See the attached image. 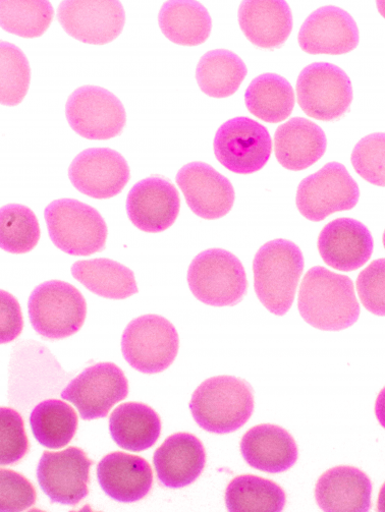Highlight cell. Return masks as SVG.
I'll return each instance as SVG.
<instances>
[{
  "instance_id": "1",
  "label": "cell",
  "mask_w": 385,
  "mask_h": 512,
  "mask_svg": "<svg viewBox=\"0 0 385 512\" xmlns=\"http://www.w3.org/2000/svg\"><path fill=\"white\" fill-rule=\"evenodd\" d=\"M298 308L302 318L322 331H341L360 316L354 283L322 266L311 268L301 282Z\"/></svg>"
},
{
  "instance_id": "2",
  "label": "cell",
  "mask_w": 385,
  "mask_h": 512,
  "mask_svg": "<svg viewBox=\"0 0 385 512\" xmlns=\"http://www.w3.org/2000/svg\"><path fill=\"white\" fill-rule=\"evenodd\" d=\"M304 267L303 253L291 241L273 240L259 249L253 262L254 288L271 314L284 316L290 311Z\"/></svg>"
},
{
  "instance_id": "3",
  "label": "cell",
  "mask_w": 385,
  "mask_h": 512,
  "mask_svg": "<svg viewBox=\"0 0 385 512\" xmlns=\"http://www.w3.org/2000/svg\"><path fill=\"white\" fill-rule=\"evenodd\" d=\"M190 410L203 430L214 434L233 433L242 428L253 414V389L237 377H212L195 390Z\"/></svg>"
},
{
  "instance_id": "4",
  "label": "cell",
  "mask_w": 385,
  "mask_h": 512,
  "mask_svg": "<svg viewBox=\"0 0 385 512\" xmlns=\"http://www.w3.org/2000/svg\"><path fill=\"white\" fill-rule=\"evenodd\" d=\"M48 234L61 251L72 256H90L103 251L107 225L92 206L75 199L51 202L44 211Z\"/></svg>"
},
{
  "instance_id": "5",
  "label": "cell",
  "mask_w": 385,
  "mask_h": 512,
  "mask_svg": "<svg viewBox=\"0 0 385 512\" xmlns=\"http://www.w3.org/2000/svg\"><path fill=\"white\" fill-rule=\"evenodd\" d=\"M188 284L195 298L212 307H233L248 290L242 262L224 249H209L194 258L188 270Z\"/></svg>"
},
{
  "instance_id": "6",
  "label": "cell",
  "mask_w": 385,
  "mask_h": 512,
  "mask_svg": "<svg viewBox=\"0 0 385 512\" xmlns=\"http://www.w3.org/2000/svg\"><path fill=\"white\" fill-rule=\"evenodd\" d=\"M28 308L34 330L52 340L68 338L77 333L87 315L83 295L72 284L62 280L40 284L32 292Z\"/></svg>"
},
{
  "instance_id": "7",
  "label": "cell",
  "mask_w": 385,
  "mask_h": 512,
  "mask_svg": "<svg viewBox=\"0 0 385 512\" xmlns=\"http://www.w3.org/2000/svg\"><path fill=\"white\" fill-rule=\"evenodd\" d=\"M180 338L176 327L159 315H144L129 323L122 337L125 360L144 374L167 370L176 360Z\"/></svg>"
},
{
  "instance_id": "8",
  "label": "cell",
  "mask_w": 385,
  "mask_h": 512,
  "mask_svg": "<svg viewBox=\"0 0 385 512\" xmlns=\"http://www.w3.org/2000/svg\"><path fill=\"white\" fill-rule=\"evenodd\" d=\"M297 97L308 117L333 122L342 118L350 108L353 87L341 68L328 63H315L300 73Z\"/></svg>"
},
{
  "instance_id": "9",
  "label": "cell",
  "mask_w": 385,
  "mask_h": 512,
  "mask_svg": "<svg viewBox=\"0 0 385 512\" xmlns=\"http://www.w3.org/2000/svg\"><path fill=\"white\" fill-rule=\"evenodd\" d=\"M359 198V187L345 165L329 162L301 182L296 203L306 219L319 222L336 212L352 210Z\"/></svg>"
},
{
  "instance_id": "10",
  "label": "cell",
  "mask_w": 385,
  "mask_h": 512,
  "mask_svg": "<svg viewBox=\"0 0 385 512\" xmlns=\"http://www.w3.org/2000/svg\"><path fill=\"white\" fill-rule=\"evenodd\" d=\"M66 117L71 128L88 140L113 139L121 135L127 123L121 100L96 86H83L70 96Z\"/></svg>"
},
{
  "instance_id": "11",
  "label": "cell",
  "mask_w": 385,
  "mask_h": 512,
  "mask_svg": "<svg viewBox=\"0 0 385 512\" xmlns=\"http://www.w3.org/2000/svg\"><path fill=\"white\" fill-rule=\"evenodd\" d=\"M213 149L217 160L232 173L251 175L259 172L268 162L272 140L261 124L240 117L228 121L217 130Z\"/></svg>"
},
{
  "instance_id": "12",
  "label": "cell",
  "mask_w": 385,
  "mask_h": 512,
  "mask_svg": "<svg viewBox=\"0 0 385 512\" xmlns=\"http://www.w3.org/2000/svg\"><path fill=\"white\" fill-rule=\"evenodd\" d=\"M129 393L128 380L120 367L99 363L85 369L62 392L86 421L105 418Z\"/></svg>"
},
{
  "instance_id": "13",
  "label": "cell",
  "mask_w": 385,
  "mask_h": 512,
  "mask_svg": "<svg viewBox=\"0 0 385 512\" xmlns=\"http://www.w3.org/2000/svg\"><path fill=\"white\" fill-rule=\"evenodd\" d=\"M58 19L71 37L87 44L104 45L120 36L126 13L117 0H66L59 7Z\"/></svg>"
},
{
  "instance_id": "14",
  "label": "cell",
  "mask_w": 385,
  "mask_h": 512,
  "mask_svg": "<svg viewBox=\"0 0 385 512\" xmlns=\"http://www.w3.org/2000/svg\"><path fill=\"white\" fill-rule=\"evenodd\" d=\"M130 177V167L125 157L109 148L84 150L69 168L73 186L82 194L98 200L119 195Z\"/></svg>"
},
{
  "instance_id": "15",
  "label": "cell",
  "mask_w": 385,
  "mask_h": 512,
  "mask_svg": "<svg viewBox=\"0 0 385 512\" xmlns=\"http://www.w3.org/2000/svg\"><path fill=\"white\" fill-rule=\"evenodd\" d=\"M92 462L77 447L63 451H45L37 468L38 483L54 503L76 505L89 493Z\"/></svg>"
},
{
  "instance_id": "16",
  "label": "cell",
  "mask_w": 385,
  "mask_h": 512,
  "mask_svg": "<svg viewBox=\"0 0 385 512\" xmlns=\"http://www.w3.org/2000/svg\"><path fill=\"white\" fill-rule=\"evenodd\" d=\"M180 208L177 188L168 179L156 176L137 183L127 198L128 216L144 233L157 234L170 229Z\"/></svg>"
},
{
  "instance_id": "17",
  "label": "cell",
  "mask_w": 385,
  "mask_h": 512,
  "mask_svg": "<svg viewBox=\"0 0 385 512\" xmlns=\"http://www.w3.org/2000/svg\"><path fill=\"white\" fill-rule=\"evenodd\" d=\"M177 184L189 208L203 219L223 218L234 206L232 183L207 163L186 164L179 170Z\"/></svg>"
},
{
  "instance_id": "18",
  "label": "cell",
  "mask_w": 385,
  "mask_h": 512,
  "mask_svg": "<svg viewBox=\"0 0 385 512\" xmlns=\"http://www.w3.org/2000/svg\"><path fill=\"white\" fill-rule=\"evenodd\" d=\"M322 260L339 271H355L372 256L374 243L370 231L360 221L338 218L323 227L318 238Z\"/></svg>"
},
{
  "instance_id": "19",
  "label": "cell",
  "mask_w": 385,
  "mask_h": 512,
  "mask_svg": "<svg viewBox=\"0 0 385 512\" xmlns=\"http://www.w3.org/2000/svg\"><path fill=\"white\" fill-rule=\"evenodd\" d=\"M359 30L353 17L341 8L316 10L303 23L298 41L309 54L341 55L359 44Z\"/></svg>"
},
{
  "instance_id": "20",
  "label": "cell",
  "mask_w": 385,
  "mask_h": 512,
  "mask_svg": "<svg viewBox=\"0 0 385 512\" xmlns=\"http://www.w3.org/2000/svg\"><path fill=\"white\" fill-rule=\"evenodd\" d=\"M153 464L164 487L184 488L202 474L206 464L205 448L193 434L177 433L156 449Z\"/></svg>"
},
{
  "instance_id": "21",
  "label": "cell",
  "mask_w": 385,
  "mask_h": 512,
  "mask_svg": "<svg viewBox=\"0 0 385 512\" xmlns=\"http://www.w3.org/2000/svg\"><path fill=\"white\" fill-rule=\"evenodd\" d=\"M101 489L110 498L123 503L137 502L150 492L153 473L148 462L137 455L113 452L97 466Z\"/></svg>"
},
{
  "instance_id": "22",
  "label": "cell",
  "mask_w": 385,
  "mask_h": 512,
  "mask_svg": "<svg viewBox=\"0 0 385 512\" xmlns=\"http://www.w3.org/2000/svg\"><path fill=\"white\" fill-rule=\"evenodd\" d=\"M241 452L250 467L269 474L287 472L298 461V447L292 435L271 424L251 428L242 438Z\"/></svg>"
},
{
  "instance_id": "23",
  "label": "cell",
  "mask_w": 385,
  "mask_h": 512,
  "mask_svg": "<svg viewBox=\"0 0 385 512\" xmlns=\"http://www.w3.org/2000/svg\"><path fill=\"white\" fill-rule=\"evenodd\" d=\"M372 483L361 470L341 466L326 471L317 481L315 499L327 512H367Z\"/></svg>"
},
{
  "instance_id": "24",
  "label": "cell",
  "mask_w": 385,
  "mask_h": 512,
  "mask_svg": "<svg viewBox=\"0 0 385 512\" xmlns=\"http://www.w3.org/2000/svg\"><path fill=\"white\" fill-rule=\"evenodd\" d=\"M239 24L254 45L273 49L285 44L293 30V15L290 6L282 0L242 3L239 9Z\"/></svg>"
},
{
  "instance_id": "25",
  "label": "cell",
  "mask_w": 385,
  "mask_h": 512,
  "mask_svg": "<svg viewBox=\"0 0 385 512\" xmlns=\"http://www.w3.org/2000/svg\"><path fill=\"white\" fill-rule=\"evenodd\" d=\"M327 140L315 123L294 118L280 126L274 135V152L280 164L300 172L315 164L325 153Z\"/></svg>"
},
{
  "instance_id": "26",
  "label": "cell",
  "mask_w": 385,
  "mask_h": 512,
  "mask_svg": "<svg viewBox=\"0 0 385 512\" xmlns=\"http://www.w3.org/2000/svg\"><path fill=\"white\" fill-rule=\"evenodd\" d=\"M72 274L90 292L105 299L125 300L139 292L134 272L114 260L77 261Z\"/></svg>"
},
{
  "instance_id": "27",
  "label": "cell",
  "mask_w": 385,
  "mask_h": 512,
  "mask_svg": "<svg viewBox=\"0 0 385 512\" xmlns=\"http://www.w3.org/2000/svg\"><path fill=\"white\" fill-rule=\"evenodd\" d=\"M165 37L183 46H197L210 36L211 17L200 3L193 0H171L164 3L158 16Z\"/></svg>"
},
{
  "instance_id": "28",
  "label": "cell",
  "mask_w": 385,
  "mask_h": 512,
  "mask_svg": "<svg viewBox=\"0 0 385 512\" xmlns=\"http://www.w3.org/2000/svg\"><path fill=\"white\" fill-rule=\"evenodd\" d=\"M109 431L123 449L140 452L152 447L161 432L157 413L140 403L118 407L109 418Z\"/></svg>"
},
{
  "instance_id": "29",
  "label": "cell",
  "mask_w": 385,
  "mask_h": 512,
  "mask_svg": "<svg viewBox=\"0 0 385 512\" xmlns=\"http://www.w3.org/2000/svg\"><path fill=\"white\" fill-rule=\"evenodd\" d=\"M245 102L253 116L268 124L286 121L295 106V92L288 80L277 74H263L249 85Z\"/></svg>"
},
{
  "instance_id": "30",
  "label": "cell",
  "mask_w": 385,
  "mask_h": 512,
  "mask_svg": "<svg viewBox=\"0 0 385 512\" xmlns=\"http://www.w3.org/2000/svg\"><path fill=\"white\" fill-rule=\"evenodd\" d=\"M247 74V67L237 54L227 49H215L202 56L196 80L207 96L227 98L238 91Z\"/></svg>"
},
{
  "instance_id": "31",
  "label": "cell",
  "mask_w": 385,
  "mask_h": 512,
  "mask_svg": "<svg viewBox=\"0 0 385 512\" xmlns=\"http://www.w3.org/2000/svg\"><path fill=\"white\" fill-rule=\"evenodd\" d=\"M286 500L280 485L253 475L235 478L226 491V504L231 512H280Z\"/></svg>"
},
{
  "instance_id": "32",
  "label": "cell",
  "mask_w": 385,
  "mask_h": 512,
  "mask_svg": "<svg viewBox=\"0 0 385 512\" xmlns=\"http://www.w3.org/2000/svg\"><path fill=\"white\" fill-rule=\"evenodd\" d=\"M30 425L41 445L59 449L68 445L74 438L78 428V417L70 405L59 400H47L32 411Z\"/></svg>"
},
{
  "instance_id": "33",
  "label": "cell",
  "mask_w": 385,
  "mask_h": 512,
  "mask_svg": "<svg viewBox=\"0 0 385 512\" xmlns=\"http://www.w3.org/2000/svg\"><path fill=\"white\" fill-rule=\"evenodd\" d=\"M54 11L45 0H2L0 24L2 28L23 38H37L49 28Z\"/></svg>"
},
{
  "instance_id": "34",
  "label": "cell",
  "mask_w": 385,
  "mask_h": 512,
  "mask_svg": "<svg viewBox=\"0 0 385 512\" xmlns=\"http://www.w3.org/2000/svg\"><path fill=\"white\" fill-rule=\"evenodd\" d=\"M40 226L35 213L27 206L9 204L0 211V244L11 254H26L37 246Z\"/></svg>"
},
{
  "instance_id": "35",
  "label": "cell",
  "mask_w": 385,
  "mask_h": 512,
  "mask_svg": "<svg viewBox=\"0 0 385 512\" xmlns=\"http://www.w3.org/2000/svg\"><path fill=\"white\" fill-rule=\"evenodd\" d=\"M2 88L0 102L5 106L19 105L28 93L31 69L24 52L10 42L0 44Z\"/></svg>"
},
{
  "instance_id": "36",
  "label": "cell",
  "mask_w": 385,
  "mask_h": 512,
  "mask_svg": "<svg viewBox=\"0 0 385 512\" xmlns=\"http://www.w3.org/2000/svg\"><path fill=\"white\" fill-rule=\"evenodd\" d=\"M356 173L369 184L385 188V133L361 139L352 153Z\"/></svg>"
},
{
  "instance_id": "37",
  "label": "cell",
  "mask_w": 385,
  "mask_h": 512,
  "mask_svg": "<svg viewBox=\"0 0 385 512\" xmlns=\"http://www.w3.org/2000/svg\"><path fill=\"white\" fill-rule=\"evenodd\" d=\"M29 449L28 438L21 415L13 409L0 410V465L21 461Z\"/></svg>"
},
{
  "instance_id": "38",
  "label": "cell",
  "mask_w": 385,
  "mask_h": 512,
  "mask_svg": "<svg viewBox=\"0 0 385 512\" xmlns=\"http://www.w3.org/2000/svg\"><path fill=\"white\" fill-rule=\"evenodd\" d=\"M357 292L364 308L385 317V258L371 262L357 278Z\"/></svg>"
},
{
  "instance_id": "39",
  "label": "cell",
  "mask_w": 385,
  "mask_h": 512,
  "mask_svg": "<svg viewBox=\"0 0 385 512\" xmlns=\"http://www.w3.org/2000/svg\"><path fill=\"white\" fill-rule=\"evenodd\" d=\"M36 501L33 485L21 474L0 470V511H24Z\"/></svg>"
},
{
  "instance_id": "40",
  "label": "cell",
  "mask_w": 385,
  "mask_h": 512,
  "mask_svg": "<svg viewBox=\"0 0 385 512\" xmlns=\"http://www.w3.org/2000/svg\"><path fill=\"white\" fill-rule=\"evenodd\" d=\"M0 295H2V298H0V302H2V306H0V309H2V324H0L2 335H0V338L2 339L0 341H2V344H9L21 334L23 316L20 304L14 296L3 290Z\"/></svg>"
},
{
  "instance_id": "41",
  "label": "cell",
  "mask_w": 385,
  "mask_h": 512,
  "mask_svg": "<svg viewBox=\"0 0 385 512\" xmlns=\"http://www.w3.org/2000/svg\"><path fill=\"white\" fill-rule=\"evenodd\" d=\"M375 416L379 424L385 429V387L379 392L376 398Z\"/></svg>"
},
{
  "instance_id": "42",
  "label": "cell",
  "mask_w": 385,
  "mask_h": 512,
  "mask_svg": "<svg viewBox=\"0 0 385 512\" xmlns=\"http://www.w3.org/2000/svg\"><path fill=\"white\" fill-rule=\"evenodd\" d=\"M377 510L379 512H385V483L382 485L379 492Z\"/></svg>"
},
{
  "instance_id": "43",
  "label": "cell",
  "mask_w": 385,
  "mask_h": 512,
  "mask_svg": "<svg viewBox=\"0 0 385 512\" xmlns=\"http://www.w3.org/2000/svg\"><path fill=\"white\" fill-rule=\"evenodd\" d=\"M376 7L380 15L385 19V2H377Z\"/></svg>"
},
{
  "instance_id": "44",
  "label": "cell",
  "mask_w": 385,
  "mask_h": 512,
  "mask_svg": "<svg viewBox=\"0 0 385 512\" xmlns=\"http://www.w3.org/2000/svg\"><path fill=\"white\" fill-rule=\"evenodd\" d=\"M382 241H383V246H384V249H385V231H384V233H383Z\"/></svg>"
}]
</instances>
